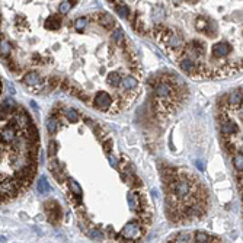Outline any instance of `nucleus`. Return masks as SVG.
Segmentation results:
<instances>
[{
	"label": "nucleus",
	"instance_id": "nucleus-1",
	"mask_svg": "<svg viewBox=\"0 0 243 243\" xmlns=\"http://www.w3.org/2000/svg\"><path fill=\"white\" fill-rule=\"evenodd\" d=\"M38 131L35 125L13 143L0 137V204L29 188L36 172Z\"/></svg>",
	"mask_w": 243,
	"mask_h": 243
},
{
	"label": "nucleus",
	"instance_id": "nucleus-2",
	"mask_svg": "<svg viewBox=\"0 0 243 243\" xmlns=\"http://www.w3.org/2000/svg\"><path fill=\"white\" fill-rule=\"evenodd\" d=\"M218 124H220V132H221L224 141L242 140V125H239V121L232 120L226 111H221Z\"/></svg>",
	"mask_w": 243,
	"mask_h": 243
},
{
	"label": "nucleus",
	"instance_id": "nucleus-3",
	"mask_svg": "<svg viewBox=\"0 0 243 243\" xmlns=\"http://www.w3.org/2000/svg\"><path fill=\"white\" fill-rule=\"evenodd\" d=\"M146 232V224H143L140 220L138 221H130L127 223L122 230L120 232V237H124L127 242H138Z\"/></svg>",
	"mask_w": 243,
	"mask_h": 243
},
{
	"label": "nucleus",
	"instance_id": "nucleus-4",
	"mask_svg": "<svg viewBox=\"0 0 243 243\" xmlns=\"http://www.w3.org/2000/svg\"><path fill=\"white\" fill-rule=\"evenodd\" d=\"M93 105L96 109H101V111H106L112 106V96L108 93V92H98L96 96L93 98Z\"/></svg>",
	"mask_w": 243,
	"mask_h": 243
},
{
	"label": "nucleus",
	"instance_id": "nucleus-5",
	"mask_svg": "<svg viewBox=\"0 0 243 243\" xmlns=\"http://www.w3.org/2000/svg\"><path fill=\"white\" fill-rule=\"evenodd\" d=\"M227 108L233 112H242V88L233 90L227 96Z\"/></svg>",
	"mask_w": 243,
	"mask_h": 243
},
{
	"label": "nucleus",
	"instance_id": "nucleus-6",
	"mask_svg": "<svg viewBox=\"0 0 243 243\" xmlns=\"http://www.w3.org/2000/svg\"><path fill=\"white\" fill-rule=\"evenodd\" d=\"M230 53H232V45H230L227 41H220V42H217V44L213 45L211 55H213V58L220 60V58L227 57Z\"/></svg>",
	"mask_w": 243,
	"mask_h": 243
},
{
	"label": "nucleus",
	"instance_id": "nucleus-7",
	"mask_svg": "<svg viewBox=\"0 0 243 243\" xmlns=\"http://www.w3.org/2000/svg\"><path fill=\"white\" fill-rule=\"evenodd\" d=\"M45 211L48 216V220L51 223H58V220L61 218V208L57 204V201H47L45 202Z\"/></svg>",
	"mask_w": 243,
	"mask_h": 243
},
{
	"label": "nucleus",
	"instance_id": "nucleus-8",
	"mask_svg": "<svg viewBox=\"0 0 243 243\" xmlns=\"http://www.w3.org/2000/svg\"><path fill=\"white\" fill-rule=\"evenodd\" d=\"M120 86L122 88V92H124V93H127V95L132 96V95H134V92H135V89L138 88V80H137L134 76L128 74V76L122 77L121 85H120Z\"/></svg>",
	"mask_w": 243,
	"mask_h": 243
},
{
	"label": "nucleus",
	"instance_id": "nucleus-9",
	"mask_svg": "<svg viewBox=\"0 0 243 243\" xmlns=\"http://www.w3.org/2000/svg\"><path fill=\"white\" fill-rule=\"evenodd\" d=\"M179 67H181L185 73H188V74H191V76H197V74H198V61L195 63V61L189 60L188 57H183V55H182V58H179Z\"/></svg>",
	"mask_w": 243,
	"mask_h": 243
},
{
	"label": "nucleus",
	"instance_id": "nucleus-10",
	"mask_svg": "<svg viewBox=\"0 0 243 243\" xmlns=\"http://www.w3.org/2000/svg\"><path fill=\"white\" fill-rule=\"evenodd\" d=\"M61 16L60 15H51L48 16L45 20H44V28L45 29H50V31H54V29H58L61 26Z\"/></svg>",
	"mask_w": 243,
	"mask_h": 243
},
{
	"label": "nucleus",
	"instance_id": "nucleus-11",
	"mask_svg": "<svg viewBox=\"0 0 243 243\" xmlns=\"http://www.w3.org/2000/svg\"><path fill=\"white\" fill-rule=\"evenodd\" d=\"M69 189H70L71 195L74 197L76 204H80V200H82V188H80V185L74 179H69Z\"/></svg>",
	"mask_w": 243,
	"mask_h": 243
},
{
	"label": "nucleus",
	"instance_id": "nucleus-12",
	"mask_svg": "<svg viewBox=\"0 0 243 243\" xmlns=\"http://www.w3.org/2000/svg\"><path fill=\"white\" fill-rule=\"evenodd\" d=\"M98 22H99L101 26H104V28H106V29H111V28L114 26V18H112L111 15H108V13L99 15V16H98Z\"/></svg>",
	"mask_w": 243,
	"mask_h": 243
},
{
	"label": "nucleus",
	"instance_id": "nucleus-13",
	"mask_svg": "<svg viewBox=\"0 0 243 243\" xmlns=\"http://www.w3.org/2000/svg\"><path fill=\"white\" fill-rule=\"evenodd\" d=\"M121 80H122V76L120 73H117V71L109 73L108 77H106V83H108L109 86H112V88H118V86L121 85Z\"/></svg>",
	"mask_w": 243,
	"mask_h": 243
},
{
	"label": "nucleus",
	"instance_id": "nucleus-14",
	"mask_svg": "<svg viewBox=\"0 0 243 243\" xmlns=\"http://www.w3.org/2000/svg\"><path fill=\"white\" fill-rule=\"evenodd\" d=\"M232 160H233V166L236 169L237 173L242 175V170H243V157H242V151L240 153H236L232 156Z\"/></svg>",
	"mask_w": 243,
	"mask_h": 243
},
{
	"label": "nucleus",
	"instance_id": "nucleus-15",
	"mask_svg": "<svg viewBox=\"0 0 243 243\" xmlns=\"http://www.w3.org/2000/svg\"><path fill=\"white\" fill-rule=\"evenodd\" d=\"M210 25H211V20L207 19V18H204V16H200V18L195 20V26H197L198 31H204V32H207V29H208Z\"/></svg>",
	"mask_w": 243,
	"mask_h": 243
},
{
	"label": "nucleus",
	"instance_id": "nucleus-16",
	"mask_svg": "<svg viewBox=\"0 0 243 243\" xmlns=\"http://www.w3.org/2000/svg\"><path fill=\"white\" fill-rule=\"evenodd\" d=\"M58 118H55L54 115H51L48 120H47V130H48V132L50 134H54V132H57V130H58Z\"/></svg>",
	"mask_w": 243,
	"mask_h": 243
},
{
	"label": "nucleus",
	"instance_id": "nucleus-17",
	"mask_svg": "<svg viewBox=\"0 0 243 243\" xmlns=\"http://www.w3.org/2000/svg\"><path fill=\"white\" fill-rule=\"evenodd\" d=\"M211 237H213V236H210V235L205 233V232H197V233L194 235V240L197 243H210L211 242Z\"/></svg>",
	"mask_w": 243,
	"mask_h": 243
},
{
	"label": "nucleus",
	"instance_id": "nucleus-18",
	"mask_svg": "<svg viewBox=\"0 0 243 243\" xmlns=\"http://www.w3.org/2000/svg\"><path fill=\"white\" fill-rule=\"evenodd\" d=\"M112 41L115 44H122L125 41V34H124V31L121 28H115L112 31Z\"/></svg>",
	"mask_w": 243,
	"mask_h": 243
},
{
	"label": "nucleus",
	"instance_id": "nucleus-19",
	"mask_svg": "<svg viewBox=\"0 0 243 243\" xmlns=\"http://www.w3.org/2000/svg\"><path fill=\"white\" fill-rule=\"evenodd\" d=\"M64 115H66L67 121H70V122H77L79 121V114H77V111L73 109V108L66 109V111H64Z\"/></svg>",
	"mask_w": 243,
	"mask_h": 243
},
{
	"label": "nucleus",
	"instance_id": "nucleus-20",
	"mask_svg": "<svg viewBox=\"0 0 243 243\" xmlns=\"http://www.w3.org/2000/svg\"><path fill=\"white\" fill-rule=\"evenodd\" d=\"M74 4H76V1H61L60 6H58L60 15H66V13L71 9V6H74Z\"/></svg>",
	"mask_w": 243,
	"mask_h": 243
},
{
	"label": "nucleus",
	"instance_id": "nucleus-21",
	"mask_svg": "<svg viewBox=\"0 0 243 243\" xmlns=\"http://www.w3.org/2000/svg\"><path fill=\"white\" fill-rule=\"evenodd\" d=\"M117 13L121 18H128L130 16V7L125 3H120V4H117Z\"/></svg>",
	"mask_w": 243,
	"mask_h": 243
},
{
	"label": "nucleus",
	"instance_id": "nucleus-22",
	"mask_svg": "<svg viewBox=\"0 0 243 243\" xmlns=\"http://www.w3.org/2000/svg\"><path fill=\"white\" fill-rule=\"evenodd\" d=\"M88 22H89V19H88L86 16H83V18H77L76 22H74V28H76V31H83V29L86 28Z\"/></svg>",
	"mask_w": 243,
	"mask_h": 243
},
{
	"label": "nucleus",
	"instance_id": "nucleus-23",
	"mask_svg": "<svg viewBox=\"0 0 243 243\" xmlns=\"http://www.w3.org/2000/svg\"><path fill=\"white\" fill-rule=\"evenodd\" d=\"M38 191L41 194H45V192L50 191V183H48L47 178H41L39 179V182H38Z\"/></svg>",
	"mask_w": 243,
	"mask_h": 243
},
{
	"label": "nucleus",
	"instance_id": "nucleus-24",
	"mask_svg": "<svg viewBox=\"0 0 243 243\" xmlns=\"http://www.w3.org/2000/svg\"><path fill=\"white\" fill-rule=\"evenodd\" d=\"M57 150H58V144H57V141L51 140V141H50V144H48V156H50L51 159H55Z\"/></svg>",
	"mask_w": 243,
	"mask_h": 243
},
{
	"label": "nucleus",
	"instance_id": "nucleus-25",
	"mask_svg": "<svg viewBox=\"0 0 243 243\" xmlns=\"http://www.w3.org/2000/svg\"><path fill=\"white\" fill-rule=\"evenodd\" d=\"M189 236H192V235H189V233H181L172 243H189L194 239V237H189Z\"/></svg>",
	"mask_w": 243,
	"mask_h": 243
},
{
	"label": "nucleus",
	"instance_id": "nucleus-26",
	"mask_svg": "<svg viewBox=\"0 0 243 243\" xmlns=\"http://www.w3.org/2000/svg\"><path fill=\"white\" fill-rule=\"evenodd\" d=\"M88 235H89V237H92L93 240H101V239L104 237L102 232L98 230V229H90V230L88 232Z\"/></svg>",
	"mask_w": 243,
	"mask_h": 243
},
{
	"label": "nucleus",
	"instance_id": "nucleus-27",
	"mask_svg": "<svg viewBox=\"0 0 243 243\" xmlns=\"http://www.w3.org/2000/svg\"><path fill=\"white\" fill-rule=\"evenodd\" d=\"M104 148H105V151H109L111 150V141H106L105 146H104Z\"/></svg>",
	"mask_w": 243,
	"mask_h": 243
},
{
	"label": "nucleus",
	"instance_id": "nucleus-28",
	"mask_svg": "<svg viewBox=\"0 0 243 243\" xmlns=\"http://www.w3.org/2000/svg\"><path fill=\"white\" fill-rule=\"evenodd\" d=\"M195 165L198 166V169H200V170H204V165H202L200 160H197V162H195Z\"/></svg>",
	"mask_w": 243,
	"mask_h": 243
},
{
	"label": "nucleus",
	"instance_id": "nucleus-29",
	"mask_svg": "<svg viewBox=\"0 0 243 243\" xmlns=\"http://www.w3.org/2000/svg\"><path fill=\"white\" fill-rule=\"evenodd\" d=\"M1 89H3V86H1V80H0V93H1Z\"/></svg>",
	"mask_w": 243,
	"mask_h": 243
},
{
	"label": "nucleus",
	"instance_id": "nucleus-30",
	"mask_svg": "<svg viewBox=\"0 0 243 243\" xmlns=\"http://www.w3.org/2000/svg\"><path fill=\"white\" fill-rule=\"evenodd\" d=\"M167 243H172V242H167Z\"/></svg>",
	"mask_w": 243,
	"mask_h": 243
}]
</instances>
